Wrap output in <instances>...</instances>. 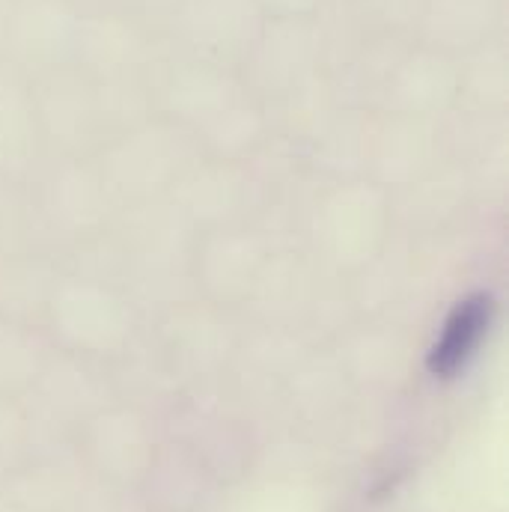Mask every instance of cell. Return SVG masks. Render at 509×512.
<instances>
[{
    "label": "cell",
    "mask_w": 509,
    "mask_h": 512,
    "mask_svg": "<svg viewBox=\"0 0 509 512\" xmlns=\"http://www.w3.org/2000/svg\"><path fill=\"white\" fill-rule=\"evenodd\" d=\"M492 316H495L492 295L474 292V295L462 298L450 310V316L441 328V337L429 349V358H426L429 373L438 379L459 376L468 367V361L477 355V349H480V343L492 325Z\"/></svg>",
    "instance_id": "6da1fadb"
}]
</instances>
